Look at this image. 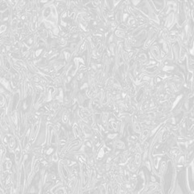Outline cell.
Returning a JSON list of instances; mask_svg holds the SVG:
<instances>
[{
    "label": "cell",
    "instance_id": "cell-1",
    "mask_svg": "<svg viewBox=\"0 0 194 194\" xmlns=\"http://www.w3.org/2000/svg\"><path fill=\"white\" fill-rule=\"evenodd\" d=\"M185 185H187V189H189L190 193H193V158L187 167L186 176H185Z\"/></svg>",
    "mask_w": 194,
    "mask_h": 194
},
{
    "label": "cell",
    "instance_id": "cell-2",
    "mask_svg": "<svg viewBox=\"0 0 194 194\" xmlns=\"http://www.w3.org/2000/svg\"><path fill=\"white\" fill-rule=\"evenodd\" d=\"M159 35V30L155 28H151L149 30V33H148V37L146 39V41L144 43V49H147L151 46L152 43L154 42L156 38L158 37Z\"/></svg>",
    "mask_w": 194,
    "mask_h": 194
},
{
    "label": "cell",
    "instance_id": "cell-3",
    "mask_svg": "<svg viewBox=\"0 0 194 194\" xmlns=\"http://www.w3.org/2000/svg\"><path fill=\"white\" fill-rule=\"evenodd\" d=\"M175 24H176V19H175V12H171L167 15V18L165 19V24H164V29L167 31H171V29L174 27Z\"/></svg>",
    "mask_w": 194,
    "mask_h": 194
},
{
    "label": "cell",
    "instance_id": "cell-4",
    "mask_svg": "<svg viewBox=\"0 0 194 194\" xmlns=\"http://www.w3.org/2000/svg\"><path fill=\"white\" fill-rule=\"evenodd\" d=\"M150 53L151 54L153 58L158 62H159L162 60L161 54H160V49L156 45H154V46H152L151 48V52H150Z\"/></svg>",
    "mask_w": 194,
    "mask_h": 194
},
{
    "label": "cell",
    "instance_id": "cell-5",
    "mask_svg": "<svg viewBox=\"0 0 194 194\" xmlns=\"http://www.w3.org/2000/svg\"><path fill=\"white\" fill-rule=\"evenodd\" d=\"M113 146L115 149H118V150H125L126 149V146L125 144V142H122L121 140H116L113 142Z\"/></svg>",
    "mask_w": 194,
    "mask_h": 194
},
{
    "label": "cell",
    "instance_id": "cell-6",
    "mask_svg": "<svg viewBox=\"0 0 194 194\" xmlns=\"http://www.w3.org/2000/svg\"><path fill=\"white\" fill-rule=\"evenodd\" d=\"M109 120V113L108 112H104L100 114V121L102 122V125L104 126H106L107 124H108V121Z\"/></svg>",
    "mask_w": 194,
    "mask_h": 194
},
{
    "label": "cell",
    "instance_id": "cell-7",
    "mask_svg": "<svg viewBox=\"0 0 194 194\" xmlns=\"http://www.w3.org/2000/svg\"><path fill=\"white\" fill-rule=\"evenodd\" d=\"M97 156H96V158L97 159H102V158H104V155H105V146H103V147H101L100 148H99V150H98V151H97Z\"/></svg>",
    "mask_w": 194,
    "mask_h": 194
},
{
    "label": "cell",
    "instance_id": "cell-8",
    "mask_svg": "<svg viewBox=\"0 0 194 194\" xmlns=\"http://www.w3.org/2000/svg\"><path fill=\"white\" fill-rule=\"evenodd\" d=\"M182 98H183V95H179L176 98H175V101L173 102V104H171V110H173V109H175V107L177 106V104H179V102H180V100L182 99Z\"/></svg>",
    "mask_w": 194,
    "mask_h": 194
},
{
    "label": "cell",
    "instance_id": "cell-9",
    "mask_svg": "<svg viewBox=\"0 0 194 194\" xmlns=\"http://www.w3.org/2000/svg\"><path fill=\"white\" fill-rule=\"evenodd\" d=\"M115 35L119 38H125V35H126V33L125 31H123V30L117 29L115 31Z\"/></svg>",
    "mask_w": 194,
    "mask_h": 194
},
{
    "label": "cell",
    "instance_id": "cell-10",
    "mask_svg": "<svg viewBox=\"0 0 194 194\" xmlns=\"http://www.w3.org/2000/svg\"><path fill=\"white\" fill-rule=\"evenodd\" d=\"M117 136H118V133H109V134H108L107 137H108L109 139H115V138L117 137Z\"/></svg>",
    "mask_w": 194,
    "mask_h": 194
},
{
    "label": "cell",
    "instance_id": "cell-11",
    "mask_svg": "<svg viewBox=\"0 0 194 194\" xmlns=\"http://www.w3.org/2000/svg\"><path fill=\"white\" fill-rule=\"evenodd\" d=\"M10 146H11V147H13L15 146V140L13 138H11V141H10Z\"/></svg>",
    "mask_w": 194,
    "mask_h": 194
}]
</instances>
